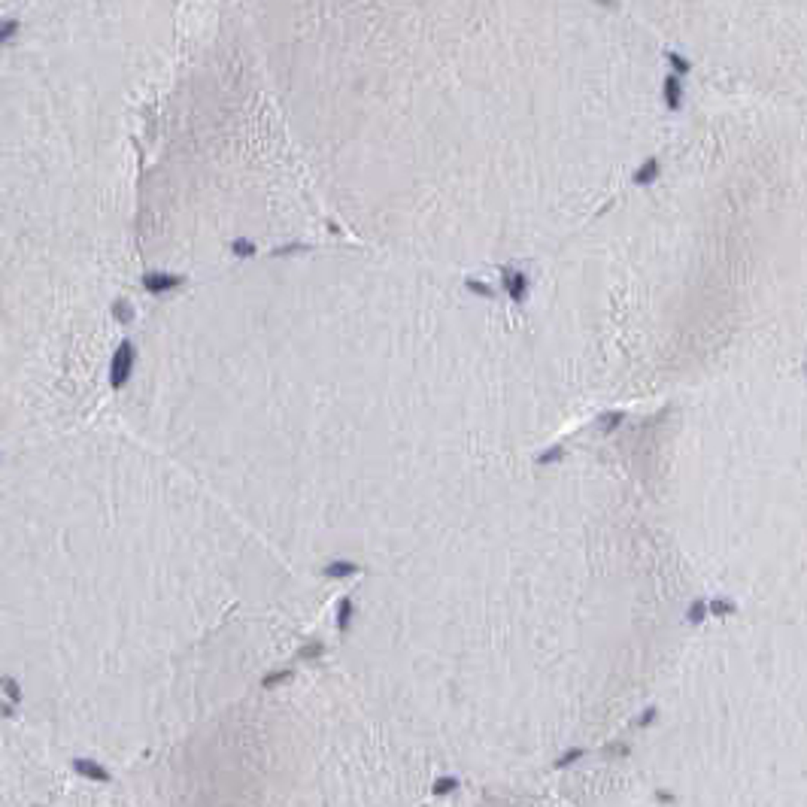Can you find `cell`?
Instances as JSON below:
<instances>
[{
	"mask_svg": "<svg viewBox=\"0 0 807 807\" xmlns=\"http://www.w3.org/2000/svg\"><path fill=\"white\" fill-rule=\"evenodd\" d=\"M268 85L313 116L644 109L665 49L619 0H237Z\"/></svg>",
	"mask_w": 807,
	"mask_h": 807,
	"instance_id": "obj_1",
	"label": "cell"
},
{
	"mask_svg": "<svg viewBox=\"0 0 807 807\" xmlns=\"http://www.w3.org/2000/svg\"><path fill=\"white\" fill-rule=\"evenodd\" d=\"M668 52L731 85L792 91L804 79L807 0H619Z\"/></svg>",
	"mask_w": 807,
	"mask_h": 807,
	"instance_id": "obj_2",
	"label": "cell"
},
{
	"mask_svg": "<svg viewBox=\"0 0 807 807\" xmlns=\"http://www.w3.org/2000/svg\"><path fill=\"white\" fill-rule=\"evenodd\" d=\"M504 286H507L513 304H525V298H528V277L525 273L504 268Z\"/></svg>",
	"mask_w": 807,
	"mask_h": 807,
	"instance_id": "obj_3",
	"label": "cell"
},
{
	"mask_svg": "<svg viewBox=\"0 0 807 807\" xmlns=\"http://www.w3.org/2000/svg\"><path fill=\"white\" fill-rule=\"evenodd\" d=\"M131 364H134V350H131V343H122V350H118L116 359H113V386H122L127 380Z\"/></svg>",
	"mask_w": 807,
	"mask_h": 807,
	"instance_id": "obj_4",
	"label": "cell"
},
{
	"mask_svg": "<svg viewBox=\"0 0 807 807\" xmlns=\"http://www.w3.org/2000/svg\"><path fill=\"white\" fill-rule=\"evenodd\" d=\"M179 277H170V273H152V277H146V289L149 291H167V289H177L179 286Z\"/></svg>",
	"mask_w": 807,
	"mask_h": 807,
	"instance_id": "obj_5",
	"label": "cell"
},
{
	"mask_svg": "<svg viewBox=\"0 0 807 807\" xmlns=\"http://www.w3.org/2000/svg\"><path fill=\"white\" fill-rule=\"evenodd\" d=\"M708 613H713L717 619H726V616H735L738 613V604L735 601H726V598H713L708 604Z\"/></svg>",
	"mask_w": 807,
	"mask_h": 807,
	"instance_id": "obj_6",
	"label": "cell"
},
{
	"mask_svg": "<svg viewBox=\"0 0 807 807\" xmlns=\"http://www.w3.org/2000/svg\"><path fill=\"white\" fill-rule=\"evenodd\" d=\"M350 622H352V601L340 598V604H337V628H340V635L350 631Z\"/></svg>",
	"mask_w": 807,
	"mask_h": 807,
	"instance_id": "obj_7",
	"label": "cell"
},
{
	"mask_svg": "<svg viewBox=\"0 0 807 807\" xmlns=\"http://www.w3.org/2000/svg\"><path fill=\"white\" fill-rule=\"evenodd\" d=\"M622 422H626V413H622V410H610V413H601V416H598L601 431H616Z\"/></svg>",
	"mask_w": 807,
	"mask_h": 807,
	"instance_id": "obj_8",
	"label": "cell"
},
{
	"mask_svg": "<svg viewBox=\"0 0 807 807\" xmlns=\"http://www.w3.org/2000/svg\"><path fill=\"white\" fill-rule=\"evenodd\" d=\"M27 4H43V0H0V25H4L15 9H27Z\"/></svg>",
	"mask_w": 807,
	"mask_h": 807,
	"instance_id": "obj_9",
	"label": "cell"
},
{
	"mask_svg": "<svg viewBox=\"0 0 807 807\" xmlns=\"http://www.w3.org/2000/svg\"><path fill=\"white\" fill-rule=\"evenodd\" d=\"M355 571H359V565H355V562H328L325 565L328 577H352Z\"/></svg>",
	"mask_w": 807,
	"mask_h": 807,
	"instance_id": "obj_10",
	"label": "cell"
},
{
	"mask_svg": "<svg viewBox=\"0 0 807 807\" xmlns=\"http://www.w3.org/2000/svg\"><path fill=\"white\" fill-rule=\"evenodd\" d=\"M586 756V750L583 747H574V750H565L562 756L556 759V768H567V765H574V762H580V759Z\"/></svg>",
	"mask_w": 807,
	"mask_h": 807,
	"instance_id": "obj_11",
	"label": "cell"
},
{
	"mask_svg": "<svg viewBox=\"0 0 807 807\" xmlns=\"http://www.w3.org/2000/svg\"><path fill=\"white\" fill-rule=\"evenodd\" d=\"M455 789H458V780H455V777H437L434 786H431V792H434V795H449V792H455Z\"/></svg>",
	"mask_w": 807,
	"mask_h": 807,
	"instance_id": "obj_12",
	"label": "cell"
},
{
	"mask_svg": "<svg viewBox=\"0 0 807 807\" xmlns=\"http://www.w3.org/2000/svg\"><path fill=\"white\" fill-rule=\"evenodd\" d=\"M562 458H565V449H562V446H553L549 453H540V455H537V464H540V467H544V464H558Z\"/></svg>",
	"mask_w": 807,
	"mask_h": 807,
	"instance_id": "obj_13",
	"label": "cell"
},
{
	"mask_svg": "<svg viewBox=\"0 0 807 807\" xmlns=\"http://www.w3.org/2000/svg\"><path fill=\"white\" fill-rule=\"evenodd\" d=\"M686 616H689V622H695V626H698V622H704V616H708V604H704V601H692Z\"/></svg>",
	"mask_w": 807,
	"mask_h": 807,
	"instance_id": "obj_14",
	"label": "cell"
},
{
	"mask_svg": "<svg viewBox=\"0 0 807 807\" xmlns=\"http://www.w3.org/2000/svg\"><path fill=\"white\" fill-rule=\"evenodd\" d=\"M464 289H467V291H474V295H480V298H495V291H492L489 286H485L483 280H467V282H464Z\"/></svg>",
	"mask_w": 807,
	"mask_h": 807,
	"instance_id": "obj_15",
	"label": "cell"
},
{
	"mask_svg": "<svg viewBox=\"0 0 807 807\" xmlns=\"http://www.w3.org/2000/svg\"><path fill=\"white\" fill-rule=\"evenodd\" d=\"M231 252L240 255V258H249V255H255V243H252V240H243V237H240V240L231 243Z\"/></svg>",
	"mask_w": 807,
	"mask_h": 807,
	"instance_id": "obj_16",
	"label": "cell"
},
{
	"mask_svg": "<svg viewBox=\"0 0 807 807\" xmlns=\"http://www.w3.org/2000/svg\"><path fill=\"white\" fill-rule=\"evenodd\" d=\"M291 680V671H273V674H268L264 677V689H273V686H280V683H289Z\"/></svg>",
	"mask_w": 807,
	"mask_h": 807,
	"instance_id": "obj_17",
	"label": "cell"
},
{
	"mask_svg": "<svg viewBox=\"0 0 807 807\" xmlns=\"http://www.w3.org/2000/svg\"><path fill=\"white\" fill-rule=\"evenodd\" d=\"M322 653H325V647H322V644H310V647L301 649V658H319Z\"/></svg>",
	"mask_w": 807,
	"mask_h": 807,
	"instance_id": "obj_18",
	"label": "cell"
},
{
	"mask_svg": "<svg viewBox=\"0 0 807 807\" xmlns=\"http://www.w3.org/2000/svg\"><path fill=\"white\" fill-rule=\"evenodd\" d=\"M656 713H658V710H656V708H647V710H644V713H640V719H637V726H649V722H653V719H656Z\"/></svg>",
	"mask_w": 807,
	"mask_h": 807,
	"instance_id": "obj_19",
	"label": "cell"
},
{
	"mask_svg": "<svg viewBox=\"0 0 807 807\" xmlns=\"http://www.w3.org/2000/svg\"><path fill=\"white\" fill-rule=\"evenodd\" d=\"M301 249H307L304 243H289V246H282V249H277L273 255H291V252H301Z\"/></svg>",
	"mask_w": 807,
	"mask_h": 807,
	"instance_id": "obj_20",
	"label": "cell"
}]
</instances>
